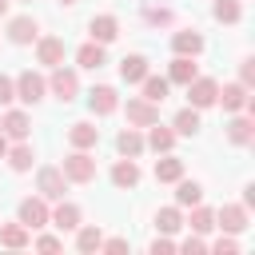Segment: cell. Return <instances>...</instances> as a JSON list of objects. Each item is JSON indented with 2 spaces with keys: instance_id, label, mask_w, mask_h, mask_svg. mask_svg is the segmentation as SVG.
<instances>
[{
  "instance_id": "16",
  "label": "cell",
  "mask_w": 255,
  "mask_h": 255,
  "mask_svg": "<svg viewBox=\"0 0 255 255\" xmlns=\"http://www.w3.org/2000/svg\"><path fill=\"white\" fill-rule=\"evenodd\" d=\"M215 227L227 231V235L247 231V207H243V203H223V207L215 211Z\"/></svg>"
},
{
  "instance_id": "29",
  "label": "cell",
  "mask_w": 255,
  "mask_h": 255,
  "mask_svg": "<svg viewBox=\"0 0 255 255\" xmlns=\"http://www.w3.org/2000/svg\"><path fill=\"white\" fill-rule=\"evenodd\" d=\"M179 175H183V159L171 155V151H163V155L155 159V183H175Z\"/></svg>"
},
{
  "instance_id": "7",
  "label": "cell",
  "mask_w": 255,
  "mask_h": 255,
  "mask_svg": "<svg viewBox=\"0 0 255 255\" xmlns=\"http://www.w3.org/2000/svg\"><path fill=\"white\" fill-rule=\"evenodd\" d=\"M8 20V40L16 44V48H24V44H36V36H40V20L32 16V12H20V16H4Z\"/></svg>"
},
{
  "instance_id": "24",
  "label": "cell",
  "mask_w": 255,
  "mask_h": 255,
  "mask_svg": "<svg viewBox=\"0 0 255 255\" xmlns=\"http://www.w3.org/2000/svg\"><path fill=\"white\" fill-rule=\"evenodd\" d=\"M147 72H151V64H147V56H139V52H131V56L120 60V80H124V84H139Z\"/></svg>"
},
{
  "instance_id": "18",
  "label": "cell",
  "mask_w": 255,
  "mask_h": 255,
  "mask_svg": "<svg viewBox=\"0 0 255 255\" xmlns=\"http://www.w3.org/2000/svg\"><path fill=\"white\" fill-rule=\"evenodd\" d=\"M108 175H112V183H116L120 191H131V187L139 183V175H143V171H139V163H135V159L120 155V159L112 163V171H108Z\"/></svg>"
},
{
  "instance_id": "46",
  "label": "cell",
  "mask_w": 255,
  "mask_h": 255,
  "mask_svg": "<svg viewBox=\"0 0 255 255\" xmlns=\"http://www.w3.org/2000/svg\"><path fill=\"white\" fill-rule=\"evenodd\" d=\"M56 4H64V8H72V4H80V0H56Z\"/></svg>"
},
{
  "instance_id": "36",
  "label": "cell",
  "mask_w": 255,
  "mask_h": 255,
  "mask_svg": "<svg viewBox=\"0 0 255 255\" xmlns=\"http://www.w3.org/2000/svg\"><path fill=\"white\" fill-rule=\"evenodd\" d=\"M211 251H219V255H235V251H239V239H235V235H227V231H223V235H219V239H215V243H211Z\"/></svg>"
},
{
  "instance_id": "9",
  "label": "cell",
  "mask_w": 255,
  "mask_h": 255,
  "mask_svg": "<svg viewBox=\"0 0 255 255\" xmlns=\"http://www.w3.org/2000/svg\"><path fill=\"white\" fill-rule=\"evenodd\" d=\"M80 223H84L80 203H72V199H56V207H52V215H48V227H56V231L64 235V231H76Z\"/></svg>"
},
{
  "instance_id": "32",
  "label": "cell",
  "mask_w": 255,
  "mask_h": 255,
  "mask_svg": "<svg viewBox=\"0 0 255 255\" xmlns=\"http://www.w3.org/2000/svg\"><path fill=\"white\" fill-rule=\"evenodd\" d=\"M100 243H104V231L96 227V223H80L76 227V247L88 255V251H100Z\"/></svg>"
},
{
  "instance_id": "35",
  "label": "cell",
  "mask_w": 255,
  "mask_h": 255,
  "mask_svg": "<svg viewBox=\"0 0 255 255\" xmlns=\"http://www.w3.org/2000/svg\"><path fill=\"white\" fill-rule=\"evenodd\" d=\"M143 20L155 24V28H167L175 16H171V8H163V4H143Z\"/></svg>"
},
{
  "instance_id": "3",
  "label": "cell",
  "mask_w": 255,
  "mask_h": 255,
  "mask_svg": "<svg viewBox=\"0 0 255 255\" xmlns=\"http://www.w3.org/2000/svg\"><path fill=\"white\" fill-rule=\"evenodd\" d=\"M215 104H219L227 116H235V112H251V116H255V100H251V88H247V84H239V80L223 84V88H219V96H215Z\"/></svg>"
},
{
  "instance_id": "30",
  "label": "cell",
  "mask_w": 255,
  "mask_h": 255,
  "mask_svg": "<svg viewBox=\"0 0 255 255\" xmlns=\"http://www.w3.org/2000/svg\"><path fill=\"white\" fill-rule=\"evenodd\" d=\"M0 243L4 247H12V251H20V247H28L32 243V231L16 219V223H0Z\"/></svg>"
},
{
  "instance_id": "19",
  "label": "cell",
  "mask_w": 255,
  "mask_h": 255,
  "mask_svg": "<svg viewBox=\"0 0 255 255\" xmlns=\"http://www.w3.org/2000/svg\"><path fill=\"white\" fill-rule=\"evenodd\" d=\"M171 52H175V56H199V52H203V32H199V28H179V32H171Z\"/></svg>"
},
{
  "instance_id": "27",
  "label": "cell",
  "mask_w": 255,
  "mask_h": 255,
  "mask_svg": "<svg viewBox=\"0 0 255 255\" xmlns=\"http://www.w3.org/2000/svg\"><path fill=\"white\" fill-rule=\"evenodd\" d=\"M175 203H179V207H195V203H203V183L179 175V179H175Z\"/></svg>"
},
{
  "instance_id": "41",
  "label": "cell",
  "mask_w": 255,
  "mask_h": 255,
  "mask_svg": "<svg viewBox=\"0 0 255 255\" xmlns=\"http://www.w3.org/2000/svg\"><path fill=\"white\" fill-rule=\"evenodd\" d=\"M175 247H179V251H187V255H191V251H207V243H203L199 235H187V239H183V243H175Z\"/></svg>"
},
{
  "instance_id": "14",
  "label": "cell",
  "mask_w": 255,
  "mask_h": 255,
  "mask_svg": "<svg viewBox=\"0 0 255 255\" xmlns=\"http://www.w3.org/2000/svg\"><path fill=\"white\" fill-rule=\"evenodd\" d=\"M227 143H235V147L255 143V120H251V112H235L227 120Z\"/></svg>"
},
{
  "instance_id": "2",
  "label": "cell",
  "mask_w": 255,
  "mask_h": 255,
  "mask_svg": "<svg viewBox=\"0 0 255 255\" xmlns=\"http://www.w3.org/2000/svg\"><path fill=\"white\" fill-rule=\"evenodd\" d=\"M60 171L68 175V183H92L96 179V155L84 151V147H72L60 163Z\"/></svg>"
},
{
  "instance_id": "22",
  "label": "cell",
  "mask_w": 255,
  "mask_h": 255,
  "mask_svg": "<svg viewBox=\"0 0 255 255\" xmlns=\"http://www.w3.org/2000/svg\"><path fill=\"white\" fill-rule=\"evenodd\" d=\"M195 76H199V68H195V56H175V60L167 64V84H179V88H187Z\"/></svg>"
},
{
  "instance_id": "45",
  "label": "cell",
  "mask_w": 255,
  "mask_h": 255,
  "mask_svg": "<svg viewBox=\"0 0 255 255\" xmlns=\"http://www.w3.org/2000/svg\"><path fill=\"white\" fill-rule=\"evenodd\" d=\"M8 12H12V0H0V20H4Z\"/></svg>"
},
{
  "instance_id": "28",
  "label": "cell",
  "mask_w": 255,
  "mask_h": 255,
  "mask_svg": "<svg viewBox=\"0 0 255 255\" xmlns=\"http://www.w3.org/2000/svg\"><path fill=\"white\" fill-rule=\"evenodd\" d=\"M199 128H203V120H199V108H191V104L179 108L175 120H171V131H175V135H195Z\"/></svg>"
},
{
  "instance_id": "38",
  "label": "cell",
  "mask_w": 255,
  "mask_h": 255,
  "mask_svg": "<svg viewBox=\"0 0 255 255\" xmlns=\"http://www.w3.org/2000/svg\"><path fill=\"white\" fill-rule=\"evenodd\" d=\"M239 84L255 88V60H251V56H243V60H239Z\"/></svg>"
},
{
  "instance_id": "34",
  "label": "cell",
  "mask_w": 255,
  "mask_h": 255,
  "mask_svg": "<svg viewBox=\"0 0 255 255\" xmlns=\"http://www.w3.org/2000/svg\"><path fill=\"white\" fill-rule=\"evenodd\" d=\"M187 227H191L195 235L211 231V227H215V211H211V207H203V203H195V207H191V215H187Z\"/></svg>"
},
{
  "instance_id": "4",
  "label": "cell",
  "mask_w": 255,
  "mask_h": 255,
  "mask_svg": "<svg viewBox=\"0 0 255 255\" xmlns=\"http://www.w3.org/2000/svg\"><path fill=\"white\" fill-rule=\"evenodd\" d=\"M52 76H48V92L60 100V104H72L76 96H80V76H76V68H64V64H56V68H48Z\"/></svg>"
},
{
  "instance_id": "15",
  "label": "cell",
  "mask_w": 255,
  "mask_h": 255,
  "mask_svg": "<svg viewBox=\"0 0 255 255\" xmlns=\"http://www.w3.org/2000/svg\"><path fill=\"white\" fill-rule=\"evenodd\" d=\"M4 159H8V167H12L16 175L32 171V163H36V147H32V139H12L8 151H4Z\"/></svg>"
},
{
  "instance_id": "6",
  "label": "cell",
  "mask_w": 255,
  "mask_h": 255,
  "mask_svg": "<svg viewBox=\"0 0 255 255\" xmlns=\"http://www.w3.org/2000/svg\"><path fill=\"white\" fill-rule=\"evenodd\" d=\"M48 215H52V207H48V199H44V195H24V199H20V207H16V219H20L28 231L48 227Z\"/></svg>"
},
{
  "instance_id": "12",
  "label": "cell",
  "mask_w": 255,
  "mask_h": 255,
  "mask_svg": "<svg viewBox=\"0 0 255 255\" xmlns=\"http://www.w3.org/2000/svg\"><path fill=\"white\" fill-rule=\"evenodd\" d=\"M64 56H68L64 36H36V64L56 68V64H64Z\"/></svg>"
},
{
  "instance_id": "17",
  "label": "cell",
  "mask_w": 255,
  "mask_h": 255,
  "mask_svg": "<svg viewBox=\"0 0 255 255\" xmlns=\"http://www.w3.org/2000/svg\"><path fill=\"white\" fill-rule=\"evenodd\" d=\"M116 36H120V20H116L112 12H100V16H92V20H88V40H96V44H104V48H108Z\"/></svg>"
},
{
  "instance_id": "31",
  "label": "cell",
  "mask_w": 255,
  "mask_h": 255,
  "mask_svg": "<svg viewBox=\"0 0 255 255\" xmlns=\"http://www.w3.org/2000/svg\"><path fill=\"white\" fill-rule=\"evenodd\" d=\"M179 227H183V207H179V203H171V207H159V211H155V231L171 235V231H179Z\"/></svg>"
},
{
  "instance_id": "10",
  "label": "cell",
  "mask_w": 255,
  "mask_h": 255,
  "mask_svg": "<svg viewBox=\"0 0 255 255\" xmlns=\"http://www.w3.org/2000/svg\"><path fill=\"white\" fill-rule=\"evenodd\" d=\"M215 96H219V80H215V76H195V80L187 84V104H191V108H199V112H203V108H211V104H215Z\"/></svg>"
},
{
  "instance_id": "39",
  "label": "cell",
  "mask_w": 255,
  "mask_h": 255,
  "mask_svg": "<svg viewBox=\"0 0 255 255\" xmlns=\"http://www.w3.org/2000/svg\"><path fill=\"white\" fill-rule=\"evenodd\" d=\"M32 247H36V251H60L64 239H60V235H40V239H32Z\"/></svg>"
},
{
  "instance_id": "44",
  "label": "cell",
  "mask_w": 255,
  "mask_h": 255,
  "mask_svg": "<svg viewBox=\"0 0 255 255\" xmlns=\"http://www.w3.org/2000/svg\"><path fill=\"white\" fill-rule=\"evenodd\" d=\"M8 143H12V139H8L4 131H0V159H4V151H8Z\"/></svg>"
},
{
  "instance_id": "20",
  "label": "cell",
  "mask_w": 255,
  "mask_h": 255,
  "mask_svg": "<svg viewBox=\"0 0 255 255\" xmlns=\"http://www.w3.org/2000/svg\"><path fill=\"white\" fill-rule=\"evenodd\" d=\"M68 143H72V147H84V151H96V143H100V128H96L92 120H76V124L68 128Z\"/></svg>"
},
{
  "instance_id": "23",
  "label": "cell",
  "mask_w": 255,
  "mask_h": 255,
  "mask_svg": "<svg viewBox=\"0 0 255 255\" xmlns=\"http://www.w3.org/2000/svg\"><path fill=\"white\" fill-rule=\"evenodd\" d=\"M76 64H80L84 72H96V68H104V64H108V52H104V44H96V40L80 44V48H76Z\"/></svg>"
},
{
  "instance_id": "37",
  "label": "cell",
  "mask_w": 255,
  "mask_h": 255,
  "mask_svg": "<svg viewBox=\"0 0 255 255\" xmlns=\"http://www.w3.org/2000/svg\"><path fill=\"white\" fill-rule=\"evenodd\" d=\"M12 100H16V80H12V76H4V72H0V108H8V104H12Z\"/></svg>"
},
{
  "instance_id": "8",
  "label": "cell",
  "mask_w": 255,
  "mask_h": 255,
  "mask_svg": "<svg viewBox=\"0 0 255 255\" xmlns=\"http://www.w3.org/2000/svg\"><path fill=\"white\" fill-rule=\"evenodd\" d=\"M124 116H128L131 128H151V124L159 120V104H151V100H143V96H128Z\"/></svg>"
},
{
  "instance_id": "11",
  "label": "cell",
  "mask_w": 255,
  "mask_h": 255,
  "mask_svg": "<svg viewBox=\"0 0 255 255\" xmlns=\"http://www.w3.org/2000/svg\"><path fill=\"white\" fill-rule=\"evenodd\" d=\"M0 131L8 135V139H28L32 135V116L24 112V108H4V116H0Z\"/></svg>"
},
{
  "instance_id": "42",
  "label": "cell",
  "mask_w": 255,
  "mask_h": 255,
  "mask_svg": "<svg viewBox=\"0 0 255 255\" xmlns=\"http://www.w3.org/2000/svg\"><path fill=\"white\" fill-rule=\"evenodd\" d=\"M100 251H128V239H104Z\"/></svg>"
},
{
  "instance_id": "25",
  "label": "cell",
  "mask_w": 255,
  "mask_h": 255,
  "mask_svg": "<svg viewBox=\"0 0 255 255\" xmlns=\"http://www.w3.org/2000/svg\"><path fill=\"white\" fill-rule=\"evenodd\" d=\"M143 131H147V135H143V143H147L151 151H159V155H163V151H171V147H175V139H179V135H175L171 128H163L159 120H155L151 128H143Z\"/></svg>"
},
{
  "instance_id": "40",
  "label": "cell",
  "mask_w": 255,
  "mask_h": 255,
  "mask_svg": "<svg viewBox=\"0 0 255 255\" xmlns=\"http://www.w3.org/2000/svg\"><path fill=\"white\" fill-rule=\"evenodd\" d=\"M167 251H175V243H171V239H167V235L159 231V235L151 239V255H167Z\"/></svg>"
},
{
  "instance_id": "26",
  "label": "cell",
  "mask_w": 255,
  "mask_h": 255,
  "mask_svg": "<svg viewBox=\"0 0 255 255\" xmlns=\"http://www.w3.org/2000/svg\"><path fill=\"white\" fill-rule=\"evenodd\" d=\"M167 92H171L167 76H155V72H147V76L139 80V96H143V100H151V104H163V100H167Z\"/></svg>"
},
{
  "instance_id": "43",
  "label": "cell",
  "mask_w": 255,
  "mask_h": 255,
  "mask_svg": "<svg viewBox=\"0 0 255 255\" xmlns=\"http://www.w3.org/2000/svg\"><path fill=\"white\" fill-rule=\"evenodd\" d=\"M243 207H247V211L255 207V183H247V187H243Z\"/></svg>"
},
{
  "instance_id": "1",
  "label": "cell",
  "mask_w": 255,
  "mask_h": 255,
  "mask_svg": "<svg viewBox=\"0 0 255 255\" xmlns=\"http://www.w3.org/2000/svg\"><path fill=\"white\" fill-rule=\"evenodd\" d=\"M16 80V100L24 104V108H36L44 96H48V76L44 72H32V68H24L20 76H12Z\"/></svg>"
},
{
  "instance_id": "33",
  "label": "cell",
  "mask_w": 255,
  "mask_h": 255,
  "mask_svg": "<svg viewBox=\"0 0 255 255\" xmlns=\"http://www.w3.org/2000/svg\"><path fill=\"white\" fill-rule=\"evenodd\" d=\"M211 16L219 24H239L243 20V0H215L211 4Z\"/></svg>"
},
{
  "instance_id": "13",
  "label": "cell",
  "mask_w": 255,
  "mask_h": 255,
  "mask_svg": "<svg viewBox=\"0 0 255 255\" xmlns=\"http://www.w3.org/2000/svg\"><path fill=\"white\" fill-rule=\"evenodd\" d=\"M88 112H92V116H112V112H120V92H116L112 84H96V88L88 92Z\"/></svg>"
},
{
  "instance_id": "5",
  "label": "cell",
  "mask_w": 255,
  "mask_h": 255,
  "mask_svg": "<svg viewBox=\"0 0 255 255\" xmlns=\"http://www.w3.org/2000/svg\"><path fill=\"white\" fill-rule=\"evenodd\" d=\"M64 191H68V175L56 163L36 167V195H44L48 203H56V199H64Z\"/></svg>"
},
{
  "instance_id": "21",
  "label": "cell",
  "mask_w": 255,
  "mask_h": 255,
  "mask_svg": "<svg viewBox=\"0 0 255 255\" xmlns=\"http://www.w3.org/2000/svg\"><path fill=\"white\" fill-rule=\"evenodd\" d=\"M116 151L120 155H128V159H139L143 151H147V143H143V128H124L120 135H116Z\"/></svg>"
}]
</instances>
